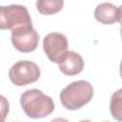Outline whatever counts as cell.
<instances>
[{
    "mask_svg": "<svg viewBox=\"0 0 122 122\" xmlns=\"http://www.w3.org/2000/svg\"><path fill=\"white\" fill-rule=\"evenodd\" d=\"M20 105L26 115L33 119L46 117L54 111L53 100L37 89L24 92L20 96Z\"/></svg>",
    "mask_w": 122,
    "mask_h": 122,
    "instance_id": "1",
    "label": "cell"
},
{
    "mask_svg": "<svg viewBox=\"0 0 122 122\" xmlns=\"http://www.w3.org/2000/svg\"><path fill=\"white\" fill-rule=\"evenodd\" d=\"M93 96L92 84L85 80L71 82L60 92V102L67 110H79L88 104Z\"/></svg>",
    "mask_w": 122,
    "mask_h": 122,
    "instance_id": "2",
    "label": "cell"
},
{
    "mask_svg": "<svg viewBox=\"0 0 122 122\" xmlns=\"http://www.w3.org/2000/svg\"><path fill=\"white\" fill-rule=\"evenodd\" d=\"M31 24L30 15L26 7L10 5L0 7V30H13Z\"/></svg>",
    "mask_w": 122,
    "mask_h": 122,
    "instance_id": "3",
    "label": "cell"
},
{
    "mask_svg": "<svg viewBox=\"0 0 122 122\" xmlns=\"http://www.w3.org/2000/svg\"><path fill=\"white\" fill-rule=\"evenodd\" d=\"M9 77L14 85L26 86L39 79L40 69L34 62L28 60L18 61L10 69Z\"/></svg>",
    "mask_w": 122,
    "mask_h": 122,
    "instance_id": "4",
    "label": "cell"
},
{
    "mask_svg": "<svg viewBox=\"0 0 122 122\" xmlns=\"http://www.w3.org/2000/svg\"><path fill=\"white\" fill-rule=\"evenodd\" d=\"M11 42L13 47L21 52L33 51L39 43V34L32 25L22 26L11 30Z\"/></svg>",
    "mask_w": 122,
    "mask_h": 122,
    "instance_id": "5",
    "label": "cell"
},
{
    "mask_svg": "<svg viewBox=\"0 0 122 122\" xmlns=\"http://www.w3.org/2000/svg\"><path fill=\"white\" fill-rule=\"evenodd\" d=\"M43 50L51 62L59 64L68 52L67 37L61 32L48 33L43 40Z\"/></svg>",
    "mask_w": 122,
    "mask_h": 122,
    "instance_id": "6",
    "label": "cell"
},
{
    "mask_svg": "<svg viewBox=\"0 0 122 122\" xmlns=\"http://www.w3.org/2000/svg\"><path fill=\"white\" fill-rule=\"evenodd\" d=\"M121 7L112 3H101L94 10V18L103 25H112L121 22Z\"/></svg>",
    "mask_w": 122,
    "mask_h": 122,
    "instance_id": "7",
    "label": "cell"
},
{
    "mask_svg": "<svg viewBox=\"0 0 122 122\" xmlns=\"http://www.w3.org/2000/svg\"><path fill=\"white\" fill-rule=\"evenodd\" d=\"M59 70L66 75H76L84 69V60L82 56L72 51H68L64 59L58 64Z\"/></svg>",
    "mask_w": 122,
    "mask_h": 122,
    "instance_id": "8",
    "label": "cell"
},
{
    "mask_svg": "<svg viewBox=\"0 0 122 122\" xmlns=\"http://www.w3.org/2000/svg\"><path fill=\"white\" fill-rule=\"evenodd\" d=\"M64 6V0H37L36 9L44 15H51L59 12Z\"/></svg>",
    "mask_w": 122,
    "mask_h": 122,
    "instance_id": "9",
    "label": "cell"
},
{
    "mask_svg": "<svg viewBox=\"0 0 122 122\" xmlns=\"http://www.w3.org/2000/svg\"><path fill=\"white\" fill-rule=\"evenodd\" d=\"M110 110L112 116L118 120H122V90L119 89L116 91L111 97L110 102Z\"/></svg>",
    "mask_w": 122,
    "mask_h": 122,
    "instance_id": "10",
    "label": "cell"
},
{
    "mask_svg": "<svg viewBox=\"0 0 122 122\" xmlns=\"http://www.w3.org/2000/svg\"><path fill=\"white\" fill-rule=\"evenodd\" d=\"M10 111V104L8 99L0 94V122L6 120Z\"/></svg>",
    "mask_w": 122,
    "mask_h": 122,
    "instance_id": "11",
    "label": "cell"
}]
</instances>
